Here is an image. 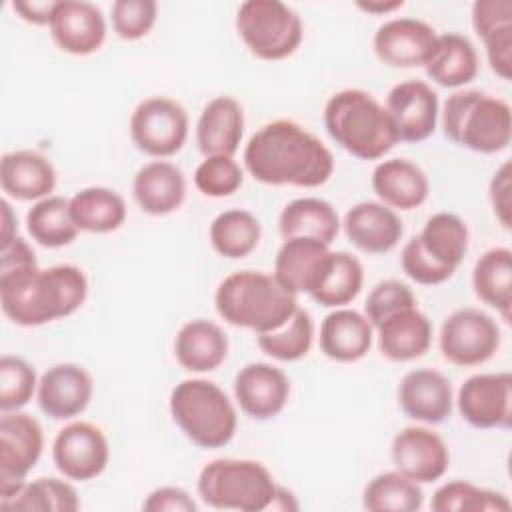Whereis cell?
Returning a JSON list of instances; mask_svg holds the SVG:
<instances>
[{
  "instance_id": "6da1fadb",
  "label": "cell",
  "mask_w": 512,
  "mask_h": 512,
  "mask_svg": "<svg viewBox=\"0 0 512 512\" xmlns=\"http://www.w3.org/2000/svg\"><path fill=\"white\" fill-rule=\"evenodd\" d=\"M88 296V278L74 264L40 268L32 246L14 236L0 254V306L4 316L24 328L42 326L74 314Z\"/></svg>"
},
{
  "instance_id": "7a4b0ae2",
  "label": "cell",
  "mask_w": 512,
  "mask_h": 512,
  "mask_svg": "<svg viewBox=\"0 0 512 512\" xmlns=\"http://www.w3.org/2000/svg\"><path fill=\"white\" fill-rule=\"evenodd\" d=\"M244 168L268 186L316 188L330 180L334 156L320 138L294 120H272L244 148Z\"/></svg>"
},
{
  "instance_id": "3957f363",
  "label": "cell",
  "mask_w": 512,
  "mask_h": 512,
  "mask_svg": "<svg viewBox=\"0 0 512 512\" xmlns=\"http://www.w3.org/2000/svg\"><path fill=\"white\" fill-rule=\"evenodd\" d=\"M214 306L224 322L264 334L286 324L296 312L298 300L272 274L240 270L218 284Z\"/></svg>"
},
{
  "instance_id": "277c9868",
  "label": "cell",
  "mask_w": 512,
  "mask_h": 512,
  "mask_svg": "<svg viewBox=\"0 0 512 512\" xmlns=\"http://www.w3.org/2000/svg\"><path fill=\"white\" fill-rule=\"evenodd\" d=\"M330 138L358 160H380L398 142L386 108L366 90L346 88L324 106Z\"/></svg>"
},
{
  "instance_id": "5b68a950",
  "label": "cell",
  "mask_w": 512,
  "mask_h": 512,
  "mask_svg": "<svg viewBox=\"0 0 512 512\" xmlns=\"http://www.w3.org/2000/svg\"><path fill=\"white\" fill-rule=\"evenodd\" d=\"M444 136L472 152L496 154L512 140V110L502 98L482 90H460L442 108Z\"/></svg>"
},
{
  "instance_id": "8992f818",
  "label": "cell",
  "mask_w": 512,
  "mask_h": 512,
  "mask_svg": "<svg viewBox=\"0 0 512 512\" xmlns=\"http://www.w3.org/2000/svg\"><path fill=\"white\" fill-rule=\"evenodd\" d=\"M170 414L182 434L198 448H222L236 432V408L226 392L204 378L178 382L170 392Z\"/></svg>"
},
{
  "instance_id": "52a82bcc",
  "label": "cell",
  "mask_w": 512,
  "mask_h": 512,
  "mask_svg": "<svg viewBox=\"0 0 512 512\" xmlns=\"http://www.w3.org/2000/svg\"><path fill=\"white\" fill-rule=\"evenodd\" d=\"M198 496L216 510H270L278 484L270 470L248 458H216L198 474Z\"/></svg>"
},
{
  "instance_id": "ba28073f",
  "label": "cell",
  "mask_w": 512,
  "mask_h": 512,
  "mask_svg": "<svg viewBox=\"0 0 512 512\" xmlns=\"http://www.w3.org/2000/svg\"><path fill=\"white\" fill-rule=\"evenodd\" d=\"M236 30L260 60L292 56L304 38L300 16L280 0H246L236 12Z\"/></svg>"
},
{
  "instance_id": "9c48e42d",
  "label": "cell",
  "mask_w": 512,
  "mask_h": 512,
  "mask_svg": "<svg viewBox=\"0 0 512 512\" xmlns=\"http://www.w3.org/2000/svg\"><path fill=\"white\" fill-rule=\"evenodd\" d=\"M128 130L140 152L158 160L170 158L188 138V114L168 96H150L134 108Z\"/></svg>"
},
{
  "instance_id": "30bf717a",
  "label": "cell",
  "mask_w": 512,
  "mask_h": 512,
  "mask_svg": "<svg viewBox=\"0 0 512 512\" xmlns=\"http://www.w3.org/2000/svg\"><path fill=\"white\" fill-rule=\"evenodd\" d=\"M44 448L40 422L26 412L12 410L0 416V500L14 496Z\"/></svg>"
},
{
  "instance_id": "8fae6325",
  "label": "cell",
  "mask_w": 512,
  "mask_h": 512,
  "mask_svg": "<svg viewBox=\"0 0 512 512\" xmlns=\"http://www.w3.org/2000/svg\"><path fill=\"white\" fill-rule=\"evenodd\" d=\"M440 352L454 366H480L500 348V326L480 308L454 310L440 328Z\"/></svg>"
},
{
  "instance_id": "7c38bea8",
  "label": "cell",
  "mask_w": 512,
  "mask_h": 512,
  "mask_svg": "<svg viewBox=\"0 0 512 512\" xmlns=\"http://www.w3.org/2000/svg\"><path fill=\"white\" fill-rule=\"evenodd\" d=\"M108 460V440L104 432L92 422H70L58 430L52 442V462L56 470L68 480H92L104 472Z\"/></svg>"
},
{
  "instance_id": "4fadbf2b",
  "label": "cell",
  "mask_w": 512,
  "mask_h": 512,
  "mask_svg": "<svg viewBox=\"0 0 512 512\" xmlns=\"http://www.w3.org/2000/svg\"><path fill=\"white\" fill-rule=\"evenodd\" d=\"M456 406L464 422L478 430L510 428L512 422V374L484 372L464 380Z\"/></svg>"
},
{
  "instance_id": "5bb4252c",
  "label": "cell",
  "mask_w": 512,
  "mask_h": 512,
  "mask_svg": "<svg viewBox=\"0 0 512 512\" xmlns=\"http://www.w3.org/2000/svg\"><path fill=\"white\" fill-rule=\"evenodd\" d=\"M386 112L398 142H422L430 138L438 124V94L424 80H404L390 88Z\"/></svg>"
},
{
  "instance_id": "9a60e30c",
  "label": "cell",
  "mask_w": 512,
  "mask_h": 512,
  "mask_svg": "<svg viewBox=\"0 0 512 512\" xmlns=\"http://www.w3.org/2000/svg\"><path fill=\"white\" fill-rule=\"evenodd\" d=\"M394 470L418 484L440 480L450 464V452L444 440L424 426L402 428L390 446Z\"/></svg>"
},
{
  "instance_id": "2e32d148",
  "label": "cell",
  "mask_w": 512,
  "mask_h": 512,
  "mask_svg": "<svg viewBox=\"0 0 512 512\" xmlns=\"http://www.w3.org/2000/svg\"><path fill=\"white\" fill-rule=\"evenodd\" d=\"M436 30L418 18H392L378 26L372 48L380 62L392 68L426 66L434 46Z\"/></svg>"
},
{
  "instance_id": "e0dca14e",
  "label": "cell",
  "mask_w": 512,
  "mask_h": 512,
  "mask_svg": "<svg viewBox=\"0 0 512 512\" xmlns=\"http://www.w3.org/2000/svg\"><path fill=\"white\" fill-rule=\"evenodd\" d=\"M48 28L56 46L72 56L94 54L106 38L102 10L86 0H56Z\"/></svg>"
},
{
  "instance_id": "ac0fdd59",
  "label": "cell",
  "mask_w": 512,
  "mask_h": 512,
  "mask_svg": "<svg viewBox=\"0 0 512 512\" xmlns=\"http://www.w3.org/2000/svg\"><path fill=\"white\" fill-rule=\"evenodd\" d=\"M94 394V382L90 372L72 362L56 364L48 368L36 390L40 410L52 420H70L82 414Z\"/></svg>"
},
{
  "instance_id": "d6986e66",
  "label": "cell",
  "mask_w": 512,
  "mask_h": 512,
  "mask_svg": "<svg viewBox=\"0 0 512 512\" xmlns=\"http://www.w3.org/2000/svg\"><path fill=\"white\" fill-rule=\"evenodd\" d=\"M288 396V376L268 362H250L240 368L234 378V398L240 410L254 420H270L278 416L284 410Z\"/></svg>"
},
{
  "instance_id": "ffe728a7",
  "label": "cell",
  "mask_w": 512,
  "mask_h": 512,
  "mask_svg": "<svg viewBox=\"0 0 512 512\" xmlns=\"http://www.w3.org/2000/svg\"><path fill=\"white\" fill-rule=\"evenodd\" d=\"M452 404V384L438 370H410L398 384V406L412 420L440 424L452 414Z\"/></svg>"
},
{
  "instance_id": "44dd1931",
  "label": "cell",
  "mask_w": 512,
  "mask_h": 512,
  "mask_svg": "<svg viewBox=\"0 0 512 512\" xmlns=\"http://www.w3.org/2000/svg\"><path fill=\"white\" fill-rule=\"evenodd\" d=\"M346 238L366 254H386L398 246L404 226L400 216L382 202H358L342 220Z\"/></svg>"
},
{
  "instance_id": "7402d4cb",
  "label": "cell",
  "mask_w": 512,
  "mask_h": 512,
  "mask_svg": "<svg viewBox=\"0 0 512 512\" xmlns=\"http://www.w3.org/2000/svg\"><path fill=\"white\" fill-rule=\"evenodd\" d=\"M328 244L314 238H288L274 260V278L290 294H308L316 288L330 256Z\"/></svg>"
},
{
  "instance_id": "603a6c76",
  "label": "cell",
  "mask_w": 512,
  "mask_h": 512,
  "mask_svg": "<svg viewBox=\"0 0 512 512\" xmlns=\"http://www.w3.org/2000/svg\"><path fill=\"white\" fill-rule=\"evenodd\" d=\"M0 186L6 196L22 202L48 198L56 188L54 164L36 150L6 152L0 160Z\"/></svg>"
},
{
  "instance_id": "cb8c5ba5",
  "label": "cell",
  "mask_w": 512,
  "mask_h": 512,
  "mask_svg": "<svg viewBox=\"0 0 512 512\" xmlns=\"http://www.w3.org/2000/svg\"><path fill=\"white\" fill-rule=\"evenodd\" d=\"M244 134V110L232 96L212 98L196 122L198 150L208 156H234Z\"/></svg>"
},
{
  "instance_id": "d4e9b609",
  "label": "cell",
  "mask_w": 512,
  "mask_h": 512,
  "mask_svg": "<svg viewBox=\"0 0 512 512\" xmlns=\"http://www.w3.org/2000/svg\"><path fill=\"white\" fill-rule=\"evenodd\" d=\"M132 194L142 212L150 216L172 214L186 198L184 172L168 160H152L136 172Z\"/></svg>"
},
{
  "instance_id": "484cf974",
  "label": "cell",
  "mask_w": 512,
  "mask_h": 512,
  "mask_svg": "<svg viewBox=\"0 0 512 512\" xmlns=\"http://www.w3.org/2000/svg\"><path fill=\"white\" fill-rule=\"evenodd\" d=\"M374 328L368 318L352 308H336L320 324V350L342 364L356 362L372 348Z\"/></svg>"
},
{
  "instance_id": "4316f807",
  "label": "cell",
  "mask_w": 512,
  "mask_h": 512,
  "mask_svg": "<svg viewBox=\"0 0 512 512\" xmlns=\"http://www.w3.org/2000/svg\"><path fill=\"white\" fill-rule=\"evenodd\" d=\"M372 190L392 210H414L426 202L430 182L418 164L406 158H390L378 162L372 170Z\"/></svg>"
},
{
  "instance_id": "83f0119b",
  "label": "cell",
  "mask_w": 512,
  "mask_h": 512,
  "mask_svg": "<svg viewBox=\"0 0 512 512\" xmlns=\"http://www.w3.org/2000/svg\"><path fill=\"white\" fill-rule=\"evenodd\" d=\"M378 348L392 362H410L424 356L432 344V322L418 306L404 308L376 328Z\"/></svg>"
},
{
  "instance_id": "f1b7e54d",
  "label": "cell",
  "mask_w": 512,
  "mask_h": 512,
  "mask_svg": "<svg viewBox=\"0 0 512 512\" xmlns=\"http://www.w3.org/2000/svg\"><path fill=\"white\" fill-rule=\"evenodd\" d=\"M174 356L188 372H212L228 356V336L212 320H190L176 332Z\"/></svg>"
},
{
  "instance_id": "f546056e",
  "label": "cell",
  "mask_w": 512,
  "mask_h": 512,
  "mask_svg": "<svg viewBox=\"0 0 512 512\" xmlns=\"http://www.w3.org/2000/svg\"><path fill=\"white\" fill-rule=\"evenodd\" d=\"M426 76L442 88H460L478 74V52L474 44L458 34H438L436 46L424 66Z\"/></svg>"
},
{
  "instance_id": "4dcf8cb0",
  "label": "cell",
  "mask_w": 512,
  "mask_h": 512,
  "mask_svg": "<svg viewBox=\"0 0 512 512\" xmlns=\"http://www.w3.org/2000/svg\"><path fill=\"white\" fill-rule=\"evenodd\" d=\"M278 230L284 240L314 238L330 246L338 236L340 218L330 202L306 196L296 198L282 208L278 216Z\"/></svg>"
},
{
  "instance_id": "1f68e13d",
  "label": "cell",
  "mask_w": 512,
  "mask_h": 512,
  "mask_svg": "<svg viewBox=\"0 0 512 512\" xmlns=\"http://www.w3.org/2000/svg\"><path fill=\"white\" fill-rule=\"evenodd\" d=\"M68 206L76 228L92 234H108L118 230L128 214L124 198L106 186L78 190L68 200Z\"/></svg>"
},
{
  "instance_id": "d6a6232c",
  "label": "cell",
  "mask_w": 512,
  "mask_h": 512,
  "mask_svg": "<svg viewBox=\"0 0 512 512\" xmlns=\"http://www.w3.org/2000/svg\"><path fill=\"white\" fill-rule=\"evenodd\" d=\"M472 288L480 302L498 310L510 322L512 310V252L506 246L486 250L474 264Z\"/></svg>"
},
{
  "instance_id": "836d02e7",
  "label": "cell",
  "mask_w": 512,
  "mask_h": 512,
  "mask_svg": "<svg viewBox=\"0 0 512 512\" xmlns=\"http://www.w3.org/2000/svg\"><path fill=\"white\" fill-rule=\"evenodd\" d=\"M364 268L360 260L344 250L330 252L324 272L310 298L326 308H344L362 290Z\"/></svg>"
},
{
  "instance_id": "e575fe53",
  "label": "cell",
  "mask_w": 512,
  "mask_h": 512,
  "mask_svg": "<svg viewBox=\"0 0 512 512\" xmlns=\"http://www.w3.org/2000/svg\"><path fill=\"white\" fill-rule=\"evenodd\" d=\"M416 238L434 262L454 272L468 252V226L452 212L432 214Z\"/></svg>"
},
{
  "instance_id": "d590c367",
  "label": "cell",
  "mask_w": 512,
  "mask_h": 512,
  "mask_svg": "<svg viewBox=\"0 0 512 512\" xmlns=\"http://www.w3.org/2000/svg\"><path fill=\"white\" fill-rule=\"evenodd\" d=\"M262 226L258 218L242 208L220 212L208 230L210 244L222 258L238 260L252 254L260 242Z\"/></svg>"
},
{
  "instance_id": "8d00e7d4",
  "label": "cell",
  "mask_w": 512,
  "mask_h": 512,
  "mask_svg": "<svg viewBox=\"0 0 512 512\" xmlns=\"http://www.w3.org/2000/svg\"><path fill=\"white\" fill-rule=\"evenodd\" d=\"M0 508L6 512H76L80 510V498L66 480L36 478L14 496L0 500Z\"/></svg>"
},
{
  "instance_id": "74e56055",
  "label": "cell",
  "mask_w": 512,
  "mask_h": 512,
  "mask_svg": "<svg viewBox=\"0 0 512 512\" xmlns=\"http://www.w3.org/2000/svg\"><path fill=\"white\" fill-rule=\"evenodd\" d=\"M26 230L44 248L68 246L80 232L70 216L68 200L62 196H48L34 202L26 212Z\"/></svg>"
},
{
  "instance_id": "f35d334b",
  "label": "cell",
  "mask_w": 512,
  "mask_h": 512,
  "mask_svg": "<svg viewBox=\"0 0 512 512\" xmlns=\"http://www.w3.org/2000/svg\"><path fill=\"white\" fill-rule=\"evenodd\" d=\"M424 504L418 482L398 470L376 474L362 492V506L370 512H416Z\"/></svg>"
},
{
  "instance_id": "ab89813d",
  "label": "cell",
  "mask_w": 512,
  "mask_h": 512,
  "mask_svg": "<svg viewBox=\"0 0 512 512\" xmlns=\"http://www.w3.org/2000/svg\"><path fill=\"white\" fill-rule=\"evenodd\" d=\"M260 350L280 362H294L304 358L314 340V322L312 316L304 308H296V312L282 324L280 328L264 334H256Z\"/></svg>"
},
{
  "instance_id": "60d3db41",
  "label": "cell",
  "mask_w": 512,
  "mask_h": 512,
  "mask_svg": "<svg viewBox=\"0 0 512 512\" xmlns=\"http://www.w3.org/2000/svg\"><path fill=\"white\" fill-rule=\"evenodd\" d=\"M430 508L434 512H508L512 504L502 492L452 480L434 492Z\"/></svg>"
},
{
  "instance_id": "b9f144b4",
  "label": "cell",
  "mask_w": 512,
  "mask_h": 512,
  "mask_svg": "<svg viewBox=\"0 0 512 512\" xmlns=\"http://www.w3.org/2000/svg\"><path fill=\"white\" fill-rule=\"evenodd\" d=\"M38 390V378L32 364L20 356L4 354L0 358V410L12 412L24 408Z\"/></svg>"
},
{
  "instance_id": "7bdbcfd3",
  "label": "cell",
  "mask_w": 512,
  "mask_h": 512,
  "mask_svg": "<svg viewBox=\"0 0 512 512\" xmlns=\"http://www.w3.org/2000/svg\"><path fill=\"white\" fill-rule=\"evenodd\" d=\"M244 182V172L232 156H208L194 170V186L208 198L234 194Z\"/></svg>"
},
{
  "instance_id": "ee69618b",
  "label": "cell",
  "mask_w": 512,
  "mask_h": 512,
  "mask_svg": "<svg viewBox=\"0 0 512 512\" xmlns=\"http://www.w3.org/2000/svg\"><path fill=\"white\" fill-rule=\"evenodd\" d=\"M158 4L154 0H116L110 8L112 28L122 40H140L156 24Z\"/></svg>"
},
{
  "instance_id": "f6af8a7d",
  "label": "cell",
  "mask_w": 512,
  "mask_h": 512,
  "mask_svg": "<svg viewBox=\"0 0 512 512\" xmlns=\"http://www.w3.org/2000/svg\"><path fill=\"white\" fill-rule=\"evenodd\" d=\"M416 306V296L412 288L400 280H382L378 282L364 302V316L376 328L380 322H384L388 316Z\"/></svg>"
},
{
  "instance_id": "bcb514c9",
  "label": "cell",
  "mask_w": 512,
  "mask_h": 512,
  "mask_svg": "<svg viewBox=\"0 0 512 512\" xmlns=\"http://www.w3.org/2000/svg\"><path fill=\"white\" fill-rule=\"evenodd\" d=\"M400 266L404 270V274L414 280L416 284H422V286H436V284H442L446 282L448 278H452L454 270L446 268V266H440L438 262H434L420 246L418 238L412 236L404 248H402V254H400Z\"/></svg>"
},
{
  "instance_id": "7dc6e473",
  "label": "cell",
  "mask_w": 512,
  "mask_h": 512,
  "mask_svg": "<svg viewBox=\"0 0 512 512\" xmlns=\"http://www.w3.org/2000/svg\"><path fill=\"white\" fill-rule=\"evenodd\" d=\"M512 24L510 0H476L472 4V28L478 38Z\"/></svg>"
},
{
  "instance_id": "c3c4849f",
  "label": "cell",
  "mask_w": 512,
  "mask_h": 512,
  "mask_svg": "<svg viewBox=\"0 0 512 512\" xmlns=\"http://www.w3.org/2000/svg\"><path fill=\"white\" fill-rule=\"evenodd\" d=\"M486 48V58L494 74L504 80L512 78V24L502 26L480 38Z\"/></svg>"
},
{
  "instance_id": "681fc988",
  "label": "cell",
  "mask_w": 512,
  "mask_h": 512,
  "mask_svg": "<svg viewBox=\"0 0 512 512\" xmlns=\"http://www.w3.org/2000/svg\"><path fill=\"white\" fill-rule=\"evenodd\" d=\"M146 512H196L198 504L194 498L178 486H160L152 490L142 502Z\"/></svg>"
},
{
  "instance_id": "f907efd6",
  "label": "cell",
  "mask_w": 512,
  "mask_h": 512,
  "mask_svg": "<svg viewBox=\"0 0 512 512\" xmlns=\"http://www.w3.org/2000/svg\"><path fill=\"white\" fill-rule=\"evenodd\" d=\"M510 190H512V180H510V162H504L492 176L490 180V188H488V196H490V204L494 210V216L498 218V222L510 230L512 224V202H510Z\"/></svg>"
},
{
  "instance_id": "816d5d0a",
  "label": "cell",
  "mask_w": 512,
  "mask_h": 512,
  "mask_svg": "<svg viewBox=\"0 0 512 512\" xmlns=\"http://www.w3.org/2000/svg\"><path fill=\"white\" fill-rule=\"evenodd\" d=\"M56 0H14L12 10L26 22L42 26L50 22Z\"/></svg>"
},
{
  "instance_id": "f5cc1de1",
  "label": "cell",
  "mask_w": 512,
  "mask_h": 512,
  "mask_svg": "<svg viewBox=\"0 0 512 512\" xmlns=\"http://www.w3.org/2000/svg\"><path fill=\"white\" fill-rule=\"evenodd\" d=\"M0 206H2V244H6L16 236V232H14L16 218L12 214V208H10L8 200H2Z\"/></svg>"
},
{
  "instance_id": "db71d44e",
  "label": "cell",
  "mask_w": 512,
  "mask_h": 512,
  "mask_svg": "<svg viewBox=\"0 0 512 512\" xmlns=\"http://www.w3.org/2000/svg\"><path fill=\"white\" fill-rule=\"evenodd\" d=\"M356 6L368 14H386V12H392L396 8H402L404 2L402 0H394V2H356Z\"/></svg>"
},
{
  "instance_id": "11a10c76",
  "label": "cell",
  "mask_w": 512,
  "mask_h": 512,
  "mask_svg": "<svg viewBox=\"0 0 512 512\" xmlns=\"http://www.w3.org/2000/svg\"><path fill=\"white\" fill-rule=\"evenodd\" d=\"M270 508H272V510H296V508H298V504H296V500H294L292 492H288L286 488L278 486L276 496H274V500H272V506H270Z\"/></svg>"
}]
</instances>
